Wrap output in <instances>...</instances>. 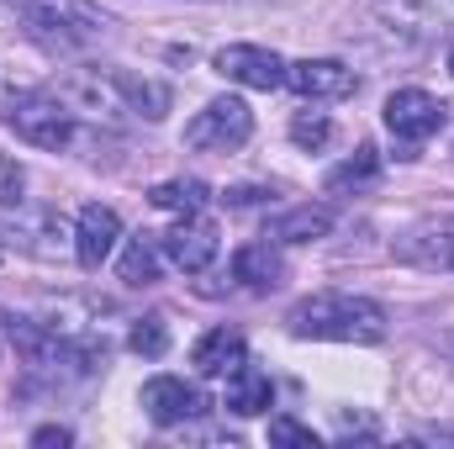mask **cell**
Instances as JSON below:
<instances>
[{
  "label": "cell",
  "mask_w": 454,
  "mask_h": 449,
  "mask_svg": "<svg viewBox=\"0 0 454 449\" xmlns=\"http://www.w3.org/2000/svg\"><path fill=\"white\" fill-rule=\"evenodd\" d=\"M286 323L296 338H323V343H380L386 338V312L354 291H317L296 302Z\"/></svg>",
  "instance_id": "cell-1"
},
{
  "label": "cell",
  "mask_w": 454,
  "mask_h": 449,
  "mask_svg": "<svg viewBox=\"0 0 454 449\" xmlns=\"http://www.w3.org/2000/svg\"><path fill=\"white\" fill-rule=\"evenodd\" d=\"M5 5L21 16V27L37 43L64 48V53L96 48L101 37H112V16L101 5H90V0H5Z\"/></svg>",
  "instance_id": "cell-2"
},
{
  "label": "cell",
  "mask_w": 454,
  "mask_h": 449,
  "mask_svg": "<svg viewBox=\"0 0 454 449\" xmlns=\"http://www.w3.org/2000/svg\"><path fill=\"white\" fill-rule=\"evenodd\" d=\"M5 127L32 143V148H69L74 143V112L59 101V96H43V91H11L5 101Z\"/></svg>",
  "instance_id": "cell-3"
},
{
  "label": "cell",
  "mask_w": 454,
  "mask_h": 449,
  "mask_svg": "<svg viewBox=\"0 0 454 449\" xmlns=\"http://www.w3.org/2000/svg\"><path fill=\"white\" fill-rule=\"evenodd\" d=\"M254 132V112L243 96H217L207 101L201 112L185 122V148H201V154H232L243 148Z\"/></svg>",
  "instance_id": "cell-4"
},
{
  "label": "cell",
  "mask_w": 454,
  "mask_h": 449,
  "mask_svg": "<svg viewBox=\"0 0 454 449\" xmlns=\"http://www.w3.org/2000/svg\"><path fill=\"white\" fill-rule=\"evenodd\" d=\"M370 5L396 37H412V43L454 37V0H370Z\"/></svg>",
  "instance_id": "cell-5"
},
{
  "label": "cell",
  "mask_w": 454,
  "mask_h": 449,
  "mask_svg": "<svg viewBox=\"0 0 454 449\" xmlns=\"http://www.w3.org/2000/svg\"><path fill=\"white\" fill-rule=\"evenodd\" d=\"M444 122H450V106H444L439 96L418 91V85H407V91H391V96H386V127H391L402 143H428Z\"/></svg>",
  "instance_id": "cell-6"
},
{
  "label": "cell",
  "mask_w": 454,
  "mask_h": 449,
  "mask_svg": "<svg viewBox=\"0 0 454 449\" xmlns=\"http://www.w3.org/2000/svg\"><path fill=\"white\" fill-rule=\"evenodd\" d=\"M137 402H143L148 423H159V429H175V423H191V418L207 413V397L185 375H153V381H143Z\"/></svg>",
  "instance_id": "cell-7"
},
{
  "label": "cell",
  "mask_w": 454,
  "mask_h": 449,
  "mask_svg": "<svg viewBox=\"0 0 454 449\" xmlns=\"http://www.w3.org/2000/svg\"><path fill=\"white\" fill-rule=\"evenodd\" d=\"M217 75H227L232 85H248V91H280L286 85V59L259 48V43H232L217 53Z\"/></svg>",
  "instance_id": "cell-8"
},
{
  "label": "cell",
  "mask_w": 454,
  "mask_h": 449,
  "mask_svg": "<svg viewBox=\"0 0 454 449\" xmlns=\"http://www.w3.org/2000/svg\"><path fill=\"white\" fill-rule=\"evenodd\" d=\"M286 85L301 96V101H343L359 91L354 69L339 59H301V64H286Z\"/></svg>",
  "instance_id": "cell-9"
},
{
  "label": "cell",
  "mask_w": 454,
  "mask_h": 449,
  "mask_svg": "<svg viewBox=\"0 0 454 449\" xmlns=\"http://www.w3.org/2000/svg\"><path fill=\"white\" fill-rule=\"evenodd\" d=\"M159 238H164V259H169L175 270H185V275L212 270V259H217V248H223L217 227L201 223V217H180V223L169 227V232H159Z\"/></svg>",
  "instance_id": "cell-10"
},
{
  "label": "cell",
  "mask_w": 454,
  "mask_h": 449,
  "mask_svg": "<svg viewBox=\"0 0 454 449\" xmlns=\"http://www.w3.org/2000/svg\"><path fill=\"white\" fill-rule=\"evenodd\" d=\"M116 238H121V217H116L112 207H85L80 212V227H74V259L85 270H101L112 259Z\"/></svg>",
  "instance_id": "cell-11"
},
{
  "label": "cell",
  "mask_w": 454,
  "mask_h": 449,
  "mask_svg": "<svg viewBox=\"0 0 454 449\" xmlns=\"http://www.w3.org/2000/svg\"><path fill=\"white\" fill-rule=\"evenodd\" d=\"M243 359H248V343H243L238 328H212V334L196 338V349H191V365H196V375H207V381H227Z\"/></svg>",
  "instance_id": "cell-12"
},
{
  "label": "cell",
  "mask_w": 454,
  "mask_h": 449,
  "mask_svg": "<svg viewBox=\"0 0 454 449\" xmlns=\"http://www.w3.org/2000/svg\"><path fill=\"white\" fill-rule=\"evenodd\" d=\"M270 402H275L270 375L254 370V365L243 359V365L227 375V413H238V418H259V413H270Z\"/></svg>",
  "instance_id": "cell-13"
},
{
  "label": "cell",
  "mask_w": 454,
  "mask_h": 449,
  "mask_svg": "<svg viewBox=\"0 0 454 449\" xmlns=\"http://www.w3.org/2000/svg\"><path fill=\"white\" fill-rule=\"evenodd\" d=\"M106 85L121 96L127 112L148 116V122H159V116L169 112V85H159V80H137V75H127V69H112Z\"/></svg>",
  "instance_id": "cell-14"
},
{
  "label": "cell",
  "mask_w": 454,
  "mask_h": 449,
  "mask_svg": "<svg viewBox=\"0 0 454 449\" xmlns=\"http://www.w3.org/2000/svg\"><path fill=\"white\" fill-rule=\"evenodd\" d=\"M116 270H121L127 286H153L159 270H164V238H159V232H132Z\"/></svg>",
  "instance_id": "cell-15"
},
{
  "label": "cell",
  "mask_w": 454,
  "mask_h": 449,
  "mask_svg": "<svg viewBox=\"0 0 454 449\" xmlns=\"http://www.w3.org/2000/svg\"><path fill=\"white\" fill-rule=\"evenodd\" d=\"M232 275H238L243 286H254V291H275L280 275H286V259L270 248V238H264V243H243V248L232 254Z\"/></svg>",
  "instance_id": "cell-16"
},
{
  "label": "cell",
  "mask_w": 454,
  "mask_h": 449,
  "mask_svg": "<svg viewBox=\"0 0 454 449\" xmlns=\"http://www.w3.org/2000/svg\"><path fill=\"white\" fill-rule=\"evenodd\" d=\"M328 232H333V212L328 207H296V212H286L270 227L275 243H312V238H328Z\"/></svg>",
  "instance_id": "cell-17"
},
{
  "label": "cell",
  "mask_w": 454,
  "mask_h": 449,
  "mask_svg": "<svg viewBox=\"0 0 454 449\" xmlns=\"http://www.w3.org/2000/svg\"><path fill=\"white\" fill-rule=\"evenodd\" d=\"M148 201H153L159 212H175V217H201L207 185H201V180H164V185L148 191Z\"/></svg>",
  "instance_id": "cell-18"
},
{
  "label": "cell",
  "mask_w": 454,
  "mask_h": 449,
  "mask_svg": "<svg viewBox=\"0 0 454 449\" xmlns=\"http://www.w3.org/2000/svg\"><path fill=\"white\" fill-rule=\"evenodd\" d=\"M375 175H380V154H375V148L364 143V148H359L354 159H343L339 169L328 175V191H333V196H339V191H359V185H370Z\"/></svg>",
  "instance_id": "cell-19"
},
{
  "label": "cell",
  "mask_w": 454,
  "mask_h": 449,
  "mask_svg": "<svg viewBox=\"0 0 454 449\" xmlns=\"http://www.w3.org/2000/svg\"><path fill=\"white\" fill-rule=\"evenodd\" d=\"M127 349L143 354V359H159V354L169 349V323H164V318H137L132 334H127Z\"/></svg>",
  "instance_id": "cell-20"
},
{
  "label": "cell",
  "mask_w": 454,
  "mask_h": 449,
  "mask_svg": "<svg viewBox=\"0 0 454 449\" xmlns=\"http://www.w3.org/2000/svg\"><path fill=\"white\" fill-rule=\"evenodd\" d=\"M423 238H428V248H402V254H407V259H423V264H444V270H454V217L444 227H428Z\"/></svg>",
  "instance_id": "cell-21"
},
{
  "label": "cell",
  "mask_w": 454,
  "mask_h": 449,
  "mask_svg": "<svg viewBox=\"0 0 454 449\" xmlns=\"http://www.w3.org/2000/svg\"><path fill=\"white\" fill-rule=\"evenodd\" d=\"M328 138H333V122L323 112H296L291 116V143H296V148H328Z\"/></svg>",
  "instance_id": "cell-22"
},
{
  "label": "cell",
  "mask_w": 454,
  "mask_h": 449,
  "mask_svg": "<svg viewBox=\"0 0 454 449\" xmlns=\"http://www.w3.org/2000/svg\"><path fill=\"white\" fill-rule=\"evenodd\" d=\"M270 445H280V449H317L323 439L307 429V423H296V418H270Z\"/></svg>",
  "instance_id": "cell-23"
},
{
  "label": "cell",
  "mask_w": 454,
  "mask_h": 449,
  "mask_svg": "<svg viewBox=\"0 0 454 449\" xmlns=\"http://www.w3.org/2000/svg\"><path fill=\"white\" fill-rule=\"evenodd\" d=\"M21 196V164H0V201H16Z\"/></svg>",
  "instance_id": "cell-24"
},
{
  "label": "cell",
  "mask_w": 454,
  "mask_h": 449,
  "mask_svg": "<svg viewBox=\"0 0 454 449\" xmlns=\"http://www.w3.org/2000/svg\"><path fill=\"white\" fill-rule=\"evenodd\" d=\"M69 439H74V434H69V429H64V423H48V429H37V434H32V445H69Z\"/></svg>",
  "instance_id": "cell-25"
},
{
  "label": "cell",
  "mask_w": 454,
  "mask_h": 449,
  "mask_svg": "<svg viewBox=\"0 0 454 449\" xmlns=\"http://www.w3.org/2000/svg\"><path fill=\"white\" fill-rule=\"evenodd\" d=\"M450 75H454V53H450Z\"/></svg>",
  "instance_id": "cell-26"
}]
</instances>
